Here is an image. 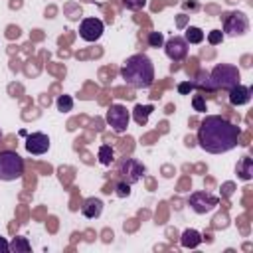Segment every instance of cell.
<instances>
[{
    "label": "cell",
    "mask_w": 253,
    "mask_h": 253,
    "mask_svg": "<svg viewBox=\"0 0 253 253\" xmlns=\"http://www.w3.org/2000/svg\"><path fill=\"white\" fill-rule=\"evenodd\" d=\"M241 130L221 115H206L198 126V144L210 154L229 152L239 144Z\"/></svg>",
    "instance_id": "obj_1"
},
{
    "label": "cell",
    "mask_w": 253,
    "mask_h": 253,
    "mask_svg": "<svg viewBox=\"0 0 253 253\" xmlns=\"http://www.w3.org/2000/svg\"><path fill=\"white\" fill-rule=\"evenodd\" d=\"M121 77L134 89H148L154 83V63L146 53L128 55L121 67Z\"/></svg>",
    "instance_id": "obj_2"
},
{
    "label": "cell",
    "mask_w": 253,
    "mask_h": 253,
    "mask_svg": "<svg viewBox=\"0 0 253 253\" xmlns=\"http://www.w3.org/2000/svg\"><path fill=\"white\" fill-rule=\"evenodd\" d=\"M241 79L239 69L231 63H217L210 73H208V89L210 91H229L233 85H237Z\"/></svg>",
    "instance_id": "obj_3"
},
{
    "label": "cell",
    "mask_w": 253,
    "mask_h": 253,
    "mask_svg": "<svg viewBox=\"0 0 253 253\" xmlns=\"http://www.w3.org/2000/svg\"><path fill=\"white\" fill-rule=\"evenodd\" d=\"M24 158L14 150H0V180L12 182L24 174Z\"/></svg>",
    "instance_id": "obj_4"
},
{
    "label": "cell",
    "mask_w": 253,
    "mask_h": 253,
    "mask_svg": "<svg viewBox=\"0 0 253 253\" xmlns=\"http://www.w3.org/2000/svg\"><path fill=\"white\" fill-rule=\"evenodd\" d=\"M221 26H223V36L229 38H239L249 32V20L243 12L239 10H229L221 14Z\"/></svg>",
    "instance_id": "obj_5"
},
{
    "label": "cell",
    "mask_w": 253,
    "mask_h": 253,
    "mask_svg": "<svg viewBox=\"0 0 253 253\" xmlns=\"http://www.w3.org/2000/svg\"><path fill=\"white\" fill-rule=\"evenodd\" d=\"M144 172H146L144 164L138 162L136 158H121L117 162V176L126 184H136L144 176Z\"/></svg>",
    "instance_id": "obj_6"
},
{
    "label": "cell",
    "mask_w": 253,
    "mask_h": 253,
    "mask_svg": "<svg viewBox=\"0 0 253 253\" xmlns=\"http://www.w3.org/2000/svg\"><path fill=\"white\" fill-rule=\"evenodd\" d=\"M105 119H107L109 126H111L117 134H123V132H126V128H128L130 115H128V111H126V107H125V105L115 103V105H111V107L107 109Z\"/></svg>",
    "instance_id": "obj_7"
},
{
    "label": "cell",
    "mask_w": 253,
    "mask_h": 253,
    "mask_svg": "<svg viewBox=\"0 0 253 253\" xmlns=\"http://www.w3.org/2000/svg\"><path fill=\"white\" fill-rule=\"evenodd\" d=\"M219 204V198L210 192H194L190 196V208L196 213H208Z\"/></svg>",
    "instance_id": "obj_8"
},
{
    "label": "cell",
    "mask_w": 253,
    "mask_h": 253,
    "mask_svg": "<svg viewBox=\"0 0 253 253\" xmlns=\"http://www.w3.org/2000/svg\"><path fill=\"white\" fill-rule=\"evenodd\" d=\"M105 32V24L99 18H83L79 24V38L85 42H97Z\"/></svg>",
    "instance_id": "obj_9"
},
{
    "label": "cell",
    "mask_w": 253,
    "mask_h": 253,
    "mask_svg": "<svg viewBox=\"0 0 253 253\" xmlns=\"http://www.w3.org/2000/svg\"><path fill=\"white\" fill-rule=\"evenodd\" d=\"M162 47H164L166 55H168L172 61H182V59H186V55H188V42H186L182 36H172L170 40L164 42Z\"/></svg>",
    "instance_id": "obj_10"
},
{
    "label": "cell",
    "mask_w": 253,
    "mask_h": 253,
    "mask_svg": "<svg viewBox=\"0 0 253 253\" xmlns=\"http://www.w3.org/2000/svg\"><path fill=\"white\" fill-rule=\"evenodd\" d=\"M26 150L34 156H40V154H45L49 150V136L43 134V132H32L28 134L26 138Z\"/></svg>",
    "instance_id": "obj_11"
},
{
    "label": "cell",
    "mask_w": 253,
    "mask_h": 253,
    "mask_svg": "<svg viewBox=\"0 0 253 253\" xmlns=\"http://www.w3.org/2000/svg\"><path fill=\"white\" fill-rule=\"evenodd\" d=\"M229 95V103L233 105V107H241V105H247L249 101H251V87H247V85H241V83H237V85H233L229 91H227Z\"/></svg>",
    "instance_id": "obj_12"
},
{
    "label": "cell",
    "mask_w": 253,
    "mask_h": 253,
    "mask_svg": "<svg viewBox=\"0 0 253 253\" xmlns=\"http://www.w3.org/2000/svg\"><path fill=\"white\" fill-rule=\"evenodd\" d=\"M101 211H103V202H101L99 198H87V200L83 202V206H81V213H83L87 219L99 217Z\"/></svg>",
    "instance_id": "obj_13"
},
{
    "label": "cell",
    "mask_w": 253,
    "mask_h": 253,
    "mask_svg": "<svg viewBox=\"0 0 253 253\" xmlns=\"http://www.w3.org/2000/svg\"><path fill=\"white\" fill-rule=\"evenodd\" d=\"M202 235H200V231L198 229H192V227H188V229H184L182 231V237H180V243H182V247H186V249H194V247H198L200 243H202Z\"/></svg>",
    "instance_id": "obj_14"
},
{
    "label": "cell",
    "mask_w": 253,
    "mask_h": 253,
    "mask_svg": "<svg viewBox=\"0 0 253 253\" xmlns=\"http://www.w3.org/2000/svg\"><path fill=\"white\" fill-rule=\"evenodd\" d=\"M235 174L241 180H251L253 178V160H251V156H241L239 158V162L235 166Z\"/></svg>",
    "instance_id": "obj_15"
},
{
    "label": "cell",
    "mask_w": 253,
    "mask_h": 253,
    "mask_svg": "<svg viewBox=\"0 0 253 253\" xmlns=\"http://www.w3.org/2000/svg\"><path fill=\"white\" fill-rule=\"evenodd\" d=\"M154 111V107L152 105H136L134 107V111H132V119H134V123L136 125H140V126H144L146 123H148V117H150V113Z\"/></svg>",
    "instance_id": "obj_16"
},
{
    "label": "cell",
    "mask_w": 253,
    "mask_h": 253,
    "mask_svg": "<svg viewBox=\"0 0 253 253\" xmlns=\"http://www.w3.org/2000/svg\"><path fill=\"white\" fill-rule=\"evenodd\" d=\"M10 251H12V253H28V251H32V243L28 241V237L16 235V237H12V241H10Z\"/></svg>",
    "instance_id": "obj_17"
},
{
    "label": "cell",
    "mask_w": 253,
    "mask_h": 253,
    "mask_svg": "<svg viewBox=\"0 0 253 253\" xmlns=\"http://www.w3.org/2000/svg\"><path fill=\"white\" fill-rule=\"evenodd\" d=\"M97 156H99V162H101L103 166H111V164L115 162V150H113L111 144H101Z\"/></svg>",
    "instance_id": "obj_18"
},
{
    "label": "cell",
    "mask_w": 253,
    "mask_h": 253,
    "mask_svg": "<svg viewBox=\"0 0 253 253\" xmlns=\"http://www.w3.org/2000/svg\"><path fill=\"white\" fill-rule=\"evenodd\" d=\"M184 40L188 43H202L204 42V32L198 26H188L186 28V34H184Z\"/></svg>",
    "instance_id": "obj_19"
},
{
    "label": "cell",
    "mask_w": 253,
    "mask_h": 253,
    "mask_svg": "<svg viewBox=\"0 0 253 253\" xmlns=\"http://www.w3.org/2000/svg\"><path fill=\"white\" fill-rule=\"evenodd\" d=\"M55 105H57V111L67 113V111L73 109V99H71V95H59L57 101H55Z\"/></svg>",
    "instance_id": "obj_20"
},
{
    "label": "cell",
    "mask_w": 253,
    "mask_h": 253,
    "mask_svg": "<svg viewBox=\"0 0 253 253\" xmlns=\"http://www.w3.org/2000/svg\"><path fill=\"white\" fill-rule=\"evenodd\" d=\"M146 42H148L150 47H162L164 45V36L160 32H148Z\"/></svg>",
    "instance_id": "obj_21"
},
{
    "label": "cell",
    "mask_w": 253,
    "mask_h": 253,
    "mask_svg": "<svg viewBox=\"0 0 253 253\" xmlns=\"http://www.w3.org/2000/svg\"><path fill=\"white\" fill-rule=\"evenodd\" d=\"M121 4H123V8H126V10L138 12V10H142V8L146 6V0H121Z\"/></svg>",
    "instance_id": "obj_22"
},
{
    "label": "cell",
    "mask_w": 253,
    "mask_h": 253,
    "mask_svg": "<svg viewBox=\"0 0 253 253\" xmlns=\"http://www.w3.org/2000/svg\"><path fill=\"white\" fill-rule=\"evenodd\" d=\"M192 105H194V111H198V113H206V111H208L206 101H204L202 95H194V97H192Z\"/></svg>",
    "instance_id": "obj_23"
},
{
    "label": "cell",
    "mask_w": 253,
    "mask_h": 253,
    "mask_svg": "<svg viewBox=\"0 0 253 253\" xmlns=\"http://www.w3.org/2000/svg\"><path fill=\"white\" fill-rule=\"evenodd\" d=\"M208 42H210L211 45L221 43V42H223V32H221V30H211V32L208 34Z\"/></svg>",
    "instance_id": "obj_24"
},
{
    "label": "cell",
    "mask_w": 253,
    "mask_h": 253,
    "mask_svg": "<svg viewBox=\"0 0 253 253\" xmlns=\"http://www.w3.org/2000/svg\"><path fill=\"white\" fill-rule=\"evenodd\" d=\"M128 194H130V184H126V182L121 180V182L117 184V196H119V198H126Z\"/></svg>",
    "instance_id": "obj_25"
},
{
    "label": "cell",
    "mask_w": 253,
    "mask_h": 253,
    "mask_svg": "<svg viewBox=\"0 0 253 253\" xmlns=\"http://www.w3.org/2000/svg\"><path fill=\"white\" fill-rule=\"evenodd\" d=\"M194 87H196V85H194V83H190V81H186V83H178V93L188 95V93H190Z\"/></svg>",
    "instance_id": "obj_26"
},
{
    "label": "cell",
    "mask_w": 253,
    "mask_h": 253,
    "mask_svg": "<svg viewBox=\"0 0 253 253\" xmlns=\"http://www.w3.org/2000/svg\"><path fill=\"white\" fill-rule=\"evenodd\" d=\"M6 251H10V243L0 235V253H6Z\"/></svg>",
    "instance_id": "obj_27"
},
{
    "label": "cell",
    "mask_w": 253,
    "mask_h": 253,
    "mask_svg": "<svg viewBox=\"0 0 253 253\" xmlns=\"http://www.w3.org/2000/svg\"><path fill=\"white\" fill-rule=\"evenodd\" d=\"M0 138H2V132H0Z\"/></svg>",
    "instance_id": "obj_28"
}]
</instances>
